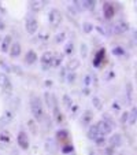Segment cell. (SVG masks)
I'll return each mask as SVG.
<instances>
[{"label": "cell", "mask_w": 137, "mask_h": 155, "mask_svg": "<svg viewBox=\"0 0 137 155\" xmlns=\"http://www.w3.org/2000/svg\"><path fill=\"white\" fill-rule=\"evenodd\" d=\"M30 110H32V114H33V117H34L36 121L41 122V121L44 120L45 114H44L43 102H41V99L38 96H36V95L30 97Z\"/></svg>", "instance_id": "obj_1"}, {"label": "cell", "mask_w": 137, "mask_h": 155, "mask_svg": "<svg viewBox=\"0 0 137 155\" xmlns=\"http://www.w3.org/2000/svg\"><path fill=\"white\" fill-rule=\"evenodd\" d=\"M48 22L50 25H52L54 28H58L62 22V14L59 10L56 8H52L50 12H48Z\"/></svg>", "instance_id": "obj_2"}, {"label": "cell", "mask_w": 137, "mask_h": 155, "mask_svg": "<svg viewBox=\"0 0 137 155\" xmlns=\"http://www.w3.org/2000/svg\"><path fill=\"white\" fill-rule=\"evenodd\" d=\"M52 55L54 52H51V51H45V52L41 55L40 61H41V69L43 70H50L51 69V61H52Z\"/></svg>", "instance_id": "obj_3"}, {"label": "cell", "mask_w": 137, "mask_h": 155, "mask_svg": "<svg viewBox=\"0 0 137 155\" xmlns=\"http://www.w3.org/2000/svg\"><path fill=\"white\" fill-rule=\"evenodd\" d=\"M17 141H18V146H19V148H22V150H28V148H29V146H30L29 137H28V135L25 133L24 130H21L19 133H18Z\"/></svg>", "instance_id": "obj_4"}, {"label": "cell", "mask_w": 137, "mask_h": 155, "mask_svg": "<svg viewBox=\"0 0 137 155\" xmlns=\"http://www.w3.org/2000/svg\"><path fill=\"white\" fill-rule=\"evenodd\" d=\"M96 128H97V130H99V135L100 136H107V135H110L111 132H113V128H111L110 125H108L107 122H104V121H99V122L96 124Z\"/></svg>", "instance_id": "obj_5"}, {"label": "cell", "mask_w": 137, "mask_h": 155, "mask_svg": "<svg viewBox=\"0 0 137 155\" xmlns=\"http://www.w3.org/2000/svg\"><path fill=\"white\" fill-rule=\"evenodd\" d=\"M0 88H3L4 89V94H10L11 89H12L8 76L4 74V73H0Z\"/></svg>", "instance_id": "obj_6"}, {"label": "cell", "mask_w": 137, "mask_h": 155, "mask_svg": "<svg viewBox=\"0 0 137 155\" xmlns=\"http://www.w3.org/2000/svg\"><path fill=\"white\" fill-rule=\"evenodd\" d=\"M25 28H26V32L29 33V35H34V33L38 30V22H37V19H36V18H28Z\"/></svg>", "instance_id": "obj_7"}, {"label": "cell", "mask_w": 137, "mask_h": 155, "mask_svg": "<svg viewBox=\"0 0 137 155\" xmlns=\"http://www.w3.org/2000/svg\"><path fill=\"white\" fill-rule=\"evenodd\" d=\"M12 120H14V113L10 111V110H6L3 114L0 115V128H4L8 124H11Z\"/></svg>", "instance_id": "obj_8"}, {"label": "cell", "mask_w": 137, "mask_h": 155, "mask_svg": "<svg viewBox=\"0 0 137 155\" xmlns=\"http://www.w3.org/2000/svg\"><path fill=\"white\" fill-rule=\"evenodd\" d=\"M103 14H104V18H106V19H108V21L113 19V18H114V14H115L113 4H110L108 2H104V3H103Z\"/></svg>", "instance_id": "obj_9"}, {"label": "cell", "mask_w": 137, "mask_h": 155, "mask_svg": "<svg viewBox=\"0 0 137 155\" xmlns=\"http://www.w3.org/2000/svg\"><path fill=\"white\" fill-rule=\"evenodd\" d=\"M129 25L126 22H118V24L113 25V33L114 35H122V33L128 32Z\"/></svg>", "instance_id": "obj_10"}, {"label": "cell", "mask_w": 137, "mask_h": 155, "mask_svg": "<svg viewBox=\"0 0 137 155\" xmlns=\"http://www.w3.org/2000/svg\"><path fill=\"white\" fill-rule=\"evenodd\" d=\"M104 58H106V50L104 48H100V50L96 52L95 59H93V66L95 68H100L102 63H103V61H104Z\"/></svg>", "instance_id": "obj_11"}, {"label": "cell", "mask_w": 137, "mask_h": 155, "mask_svg": "<svg viewBox=\"0 0 137 155\" xmlns=\"http://www.w3.org/2000/svg\"><path fill=\"white\" fill-rule=\"evenodd\" d=\"M122 146V136L119 133H114L110 137V147L111 148H118Z\"/></svg>", "instance_id": "obj_12"}, {"label": "cell", "mask_w": 137, "mask_h": 155, "mask_svg": "<svg viewBox=\"0 0 137 155\" xmlns=\"http://www.w3.org/2000/svg\"><path fill=\"white\" fill-rule=\"evenodd\" d=\"M45 4H47V2H44V0H33V2H30V8L33 11H41L45 7Z\"/></svg>", "instance_id": "obj_13"}, {"label": "cell", "mask_w": 137, "mask_h": 155, "mask_svg": "<svg viewBox=\"0 0 137 155\" xmlns=\"http://www.w3.org/2000/svg\"><path fill=\"white\" fill-rule=\"evenodd\" d=\"M37 54H36V51H33V50H30V51H28L26 52V55H25V62H26L28 64H33V63H36L37 62Z\"/></svg>", "instance_id": "obj_14"}, {"label": "cell", "mask_w": 137, "mask_h": 155, "mask_svg": "<svg viewBox=\"0 0 137 155\" xmlns=\"http://www.w3.org/2000/svg\"><path fill=\"white\" fill-rule=\"evenodd\" d=\"M80 6H81V10H89V11H92L96 7V2L95 0H82V2H80Z\"/></svg>", "instance_id": "obj_15"}, {"label": "cell", "mask_w": 137, "mask_h": 155, "mask_svg": "<svg viewBox=\"0 0 137 155\" xmlns=\"http://www.w3.org/2000/svg\"><path fill=\"white\" fill-rule=\"evenodd\" d=\"M136 121H137V108H136V106H133V107H132V111L128 113V121H126V124H129V125H136Z\"/></svg>", "instance_id": "obj_16"}, {"label": "cell", "mask_w": 137, "mask_h": 155, "mask_svg": "<svg viewBox=\"0 0 137 155\" xmlns=\"http://www.w3.org/2000/svg\"><path fill=\"white\" fill-rule=\"evenodd\" d=\"M81 66V62H80V59H70L69 61V63H67V71H73V73H76V70Z\"/></svg>", "instance_id": "obj_17"}, {"label": "cell", "mask_w": 137, "mask_h": 155, "mask_svg": "<svg viewBox=\"0 0 137 155\" xmlns=\"http://www.w3.org/2000/svg\"><path fill=\"white\" fill-rule=\"evenodd\" d=\"M8 52H10V56H12V58H17V56H19L21 55V44L19 43L11 44V47H10Z\"/></svg>", "instance_id": "obj_18"}, {"label": "cell", "mask_w": 137, "mask_h": 155, "mask_svg": "<svg viewBox=\"0 0 137 155\" xmlns=\"http://www.w3.org/2000/svg\"><path fill=\"white\" fill-rule=\"evenodd\" d=\"M63 61V54L60 52H55L52 55V61H51V68H58L59 64Z\"/></svg>", "instance_id": "obj_19"}, {"label": "cell", "mask_w": 137, "mask_h": 155, "mask_svg": "<svg viewBox=\"0 0 137 155\" xmlns=\"http://www.w3.org/2000/svg\"><path fill=\"white\" fill-rule=\"evenodd\" d=\"M88 139L89 140H96L97 137H99V130H97V128H96V125H92V126H89V129H88Z\"/></svg>", "instance_id": "obj_20"}, {"label": "cell", "mask_w": 137, "mask_h": 155, "mask_svg": "<svg viewBox=\"0 0 137 155\" xmlns=\"http://www.w3.org/2000/svg\"><path fill=\"white\" fill-rule=\"evenodd\" d=\"M11 36H6V37L2 40V43H0V47H2V52H7V51L10 50V47H11Z\"/></svg>", "instance_id": "obj_21"}, {"label": "cell", "mask_w": 137, "mask_h": 155, "mask_svg": "<svg viewBox=\"0 0 137 155\" xmlns=\"http://www.w3.org/2000/svg\"><path fill=\"white\" fill-rule=\"evenodd\" d=\"M93 120V113L90 111V110H86V111L82 114V118H81V122L84 124V125H88V124H90V121Z\"/></svg>", "instance_id": "obj_22"}, {"label": "cell", "mask_w": 137, "mask_h": 155, "mask_svg": "<svg viewBox=\"0 0 137 155\" xmlns=\"http://www.w3.org/2000/svg\"><path fill=\"white\" fill-rule=\"evenodd\" d=\"M69 137V132L64 130V129H60V130L56 132V140L60 141V143H64Z\"/></svg>", "instance_id": "obj_23"}, {"label": "cell", "mask_w": 137, "mask_h": 155, "mask_svg": "<svg viewBox=\"0 0 137 155\" xmlns=\"http://www.w3.org/2000/svg\"><path fill=\"white\" fill-rule=\"evenodd\" d=\"M62 100H63V106H64L66 108H71V106L74 104V103H73V99H71L69 95H63Z\"/></svg>", "instance_id": "obj_24"}, {"label": "cell", "mask_w": 137, "mask_h": 155, "mask_svg": "<svg viewBox=\"0 0 137 155\" xmlns=\"http://www.w3.org/2000/svg\"><path fill=\"white\" fill-rule=\"evenodd\" d=\"M126 95H128V100L132 102V99H133V85L130 82L126 84Z\"/></svg>", "instance_id": "obj_25"}, {"label": "cell", "mask_w": 137, "mask_h": 155, "mask_svg": "<svg viewBox=\"0 0 137 155\" xmlns=\"http://www.w3.org/2000/svg\"><path fill=\"white\" fill-rule=\"evenodd\" d=\"M92 104L95 106V108H96V110H102V108H103L102 100H100V97H97V96H93V99H92Z\"/></svg>", "instance_id": "obj_26"}, {"label": "cell", "mask_w": 137, "mask_h": 155, "mask_svg": "<svg viewBox=\"0 0 137 155\" xmlns=\"http://www.w3.org/2000/svg\"><path fill=\"white\" fill-rule=\"evenodd\" d=\"M64 40H66V33H64V32H60V33H58V35L55 36V43L56 44L63 43Z\"/></svg>", "instance_id": "obj_27"}, {"label": "cell", "mask_w": 137, "mask_h": 155, "mask_svg": "<svg viewBox=\"0 0 137 155\" xmlns=\"http://www.w3.org/2000/svg\"><path fill=\"white\" fill-rule=\"evenodd\" d=\"M76 77H77L76 73H73V71H67L66 73V81L69 82V84H73L74 80H76Z\"/></svg>", "instance_id": "obj_28"}, {"label": "cell", "mask_w": 137, "mask_h": 155, "mask_svg": "<svg viewBox=\"0 0 137 155\" xmlns=\"http://www.w3.org/2000/svg\"><path fill=\"white\" fill-rule=\"evenodd\" d=\"M82 30H84V33H90L93 30V25L90 24V22H84L82 24Z\"/></svg>", "instance_id": "obj_29"}, {"label": "cell", "mask_w": 137, "mask_h": 155, "mask_svg": "<svg viewBox=\"0 0 137 155\" xmlns=\"http://www.w3.org/2000/svg\"><path fill=\"white\" fill-rule=\"evenodd\" d=\"M73 151H74V147L71 146V144H64V146L62 147V152H63V154H71Z\"/></svg>", "instance_id": "obj_30"}, {"label": "cell", "mask_w": 137, "mask_h": 155, "mask_svg": "<svg viewBox=\"0 0 137 155\" xmlns=\"http://www.w3.org/2000/svg\"><path fill=\"white\" fill-rule=\"evenodd\" d=\"M113 54L117 56H123L125 55V51H123V48H121V47H115V48H113Z\"/></svg>", "instance_id": "obj_31"}, {"label": "cell", "mask_w": 137, "mask_h": 155, "mask_svg": "<svg viewBox=\"0 0 137 155\" xmlns=\"http://www.w3.org/2000/svg\"><path fill=\"white\" fill-rule=\"evenodd\" d=\"M73 50H74V47H73V43H67L66 44V47H64V54H66V55H70L71 52H73Z\"/></svg>", "instance_id": "obj_32"}, {"label": "cell", "mask_w": 137, "mask_h": 155, "mask_svg": "<svg viewBox=\"0 0 137 155\" xmlns=\"http://www.w3.org/2000/svg\"><path fill=\"white\" fill-rule=\"evenodd\" d=\"M81 56L82 58H86L88 56V45L85 43L81 44Z\"/></svg>", "instance_id": "obj_33"}, {"label": "cell", "mask_w": 137, "mask_h": 155, "mask_svg": "<svg viewBox=\"0 0 137 155\" xmlns=\"http://www.w3.org/2000/svg\"><path fill=\"white\" fill-rule=\"evenodd\" d=\"M95 141H96V144H97L99 147H104L106 143H107V141H106V139L103 137V136H99V137H97Z\"/></svg>", "instance_id": "obj_34"}, {"label": "cell", "mask_w": 137, "mask_h": 155, "mask_svg": "<svg viewBox=\"0 0 137 155\" xmlns=\"http://www.w3.org/2000/svg\"><path fill=\"white\" fill-rule=\"evenodd\" d=\"M0 140H3V141H8V140H10L8 133H7V132H3V133H0Z\"/></svg>", "instance_id": "obj_35"}, {"label": "cell", "mask_w": 137, "mask_h": 155, "mask_svg": "<svg viewBox=\"0 0 137 155\" xmlns=\"http://www.w3.org/2000/svg\"><path fill=\"white\" fill-rule=\"evenodd\" d=\"M96 30H97L99 33H102L103 36H107V30H106L103 26H100V25H99V26H96Z\"/></svg>", "instance_id": "obj_36"}, {"label": "cell", "mask_w": 137, "mask_h": 155, "mask_svg": "<svg viewBox=\"0 0 137 155\" xmlns=\"http://www.w3.org/2000/svg\"><path fill=\"white\" fill-rule=\"evenodd\" d=\"M113 77H114V71H107L104 76V80L106 81H110V78H113Z\"/></svg>", "instance_id": "obj_37"}, {"label": "cell", "mask_w": 137, "mask_h": 155, "mask_svg": "<svg viewBox=\"0 0 137 155\" xmlns=\"http://www.w3.org/2000/svg\"><path fill=\"white\" fill-rule=\"evenodd\" d=\"M126 121H128V113H123L122 118H121V124H126Z\"/></svg>", "instance_id": "obj_38"}, {"label": "cell", "mask_w": 137, "mask_h": 155, "mask_svg": "<svg viewBox=\"0 0 137 155\" xmlns=\"http://www.w3.org/2000/svg\"><path fill=\"white\" fill-rule=\"evenodd\" d=\"M84 82H85V85H88V87H89V84H90V76H85Z\"/></svg>", "instance_id": "obj_39"}, {"label": "cell", "mask_w": 137, "mask_h": 155, "mask_svg": "<svg viewBox=\"0 0 137 155\" xmlns=\"http://www.w3.org/2000/svg\"><path fill=\"white\" fill-rule=\"evenodd\" d=\"M33 124H34V122H33V121H29V126H30V129H32V132H33V133H36V132H37V130H36V126L33 125Z\"/></svg>", "instance_id": "obj_40"}, {"label": "cell", "mask_w": 137, "mask_h": 155, "mask_svg": "<svg viewBox=\"0 0 137 155\" xmlns=\"http://www.w3.org/2000/svg\"><path fill=\"white\" fill-rule=\"evenodd\" d=\"M114 154V148H108L107 150V155H113Z\"/></svg>", "instance_id": "obj_41"}, {"label": "cell", "mask_w": 137, "mask_h": 155, "mask_svg": "<svg viewBox=\"0 0 137 155\" xmlns=\"http://www.w3.org/2000/svg\"><path fill=\"white\" fill-rule=\"evenodd\" d=\"M84 94H85V95H89V94H90L89 88H85V89H84Z\"/></svg>", "instance_id": "obj_42"}, {"label": "cell", "mask_w": 137, "mask_h": 155, "mask_svg": "<svg viewBox=\"0 0 137 155\" xmlns=\"http://www.w3.org/2000/svg\"><path fill=\"white\" fill-rule=\"evenodd\" d=\"M4 28H6V26H4V24H3V22H2V21H0V30H3Z\"/></svg>", "instance_id": "obj_43"}, {"label": "cell", "mask_w": 137, "mask_h": 155, "mask_svg": "<svg viewBox=\"0 0 137 155\" xmlns=\"http://www.w3.org/2000/svg\"><path fill=\"white\" fill-rule=\"evenodd\" d=\"M0 43H2V37H0Z\"/></svg>", "instance_id": "obj_44"}, {"label": "cell", "mask_w": 137, "mask_h": 155, "mask_svg": "<svg viewBox=\"0 0 137 155\" xmlns=\"http://www.w3.org/2000/svg\"><path fill=\"white\" fill-rule=\"evenodd\" d=\"M70 155H74V154H70Z\"/></svg>", "instance_id": "obj_45"}]
</instances>
